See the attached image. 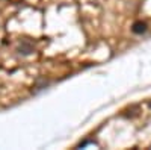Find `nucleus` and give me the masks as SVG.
<instances>
[{"label": "nucleus", "instance_id": "1", "mask_svg": "<svg viewBox=\"0 0 151 150\" xmlns=\"http://www.w3.org/2000/svg\"><path fill=\"white\" fill-rule=\"evenodd\" d=\"M147 30V24L145 23H134V26H133V32L136 33H141V32H145Z\"/></svg>", "mask_w": 151, "mask_h": 150}]
</instances>
